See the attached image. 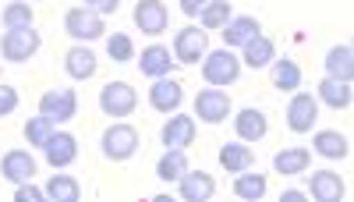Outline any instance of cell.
Masks as SVG:
<instances>
[{"mask_svg":"<svg viewBox=\"0 0 354 202\" xmlns=\"http://www.w3.org/2000/svg\"><path fill=\"white\" fill-rule=\"evenodd\" d=\"M202 75L209 85H230V82H238L241 75V57H234L230 46L223 50H205L202 57Z\"/></svg>","mask_w":354,"mask_h":202,"instance_id":"obj_1","label":"cell"},{"mask_svg":"<svg viewBox=\"0 0 354 202\" xmlns=\"http://www.w3.org/2000/svg\"><path fill=\"white\" fill-rule=\"evenodd\" d=\"M39 46H43V36L32 25L28 28H8L4 39H0V53H4V61H11V64H21L28 57H36Z\"/></svg>","mask_w":354,"mask_h":202,"instance_id":"obj_2","label":"cell"},{"mask_svg":"<svg viewBox=\"0 0 354 202\" xmlns=\"http://www.w3.org/2000/svg\"><path fill=\"white\" fill-rule=\"evenodd\" d=\"M100 107L106 118H128V113L138 107V93L128 82H106L100 89Z\"/></svg>","mask_w":354,"mask_h":202,"instance_id":"obj_3","label":"cell"},{"mask_svg":"<svg viewBox=\"0 0 354 202\" xmlns=\"http://www.w3.org/2000/svg\"><path fill=\"white\" fill-rule=\"evenodd\" d=\"M64 28H68V36L78 39V43H93L106 33V25H103V15L96 11H88V8H71L64 15Z\"/></svg>","mask_w":354,"mask_h":202,"instance_id":"obj_4","label":"cell"},{"mask_svg":"<svg viewBox=\"0 0 354 202\" xmlns=\"http://www.w3.org/2000/svg\"><path fill=\"white\" fill-rule=\"evenodd\" d=\"M138 149V131L131 125H113L103 131V156L121 163V160H131Z\"/></svg>","mask_w":354,"mask_h":202,"instance_id":"obj_5","label":"cell"},{"mask_svg":"<svg viewBox=\"0 0 354 202\" xmlns=\"http://www.w3.org/2000/svg\"><path fill=\"white\" fill-rule=\"evenodd\" d=\"M39 113H43L46 121H53V125L71 121L75 113H78V96H75V89H50V93H43Z\"/></svg>","mask_w":354,"mask_h":202,"instance_id":"obj_6","label":"cell"},{"mask_svg":"<svg viewBox=\"0 0 354 202\" xmlns=\"http://www.w3.org/2000/svg\"><path fill=\"white\" fill-rule=\"evenodd\" d=\"M205 50H209V36L202 28H181L174 36V61L177 64H198Z\"/></svg>","mask_w":354,"mask_h":202,"instance_id":"obj_7","label":"cell"},{"mask_svg":"<svg viewBox=\"0 0 354 202\" xmlns=\"http://www.w3.org/2000/svg\"><path fill=\"white\" fill-rule=\"evenodd\" d=\"M195 113L205 125H220V121L230 118V96L223 89H202L195 96Z\"/></svg>","mask_w":354,"mask_h":202,"instance_id":"obj_8","label":"cell"},{"mask_svg":"<svg viewBox=\"0 0 354 202\" xmlns=\"http://www.w3.org/2000/svg\"><path fill=\"white\" fill-rule=\"evenodd\" d=\"M315 118H319V100L312 93H294V100L287 103V125H290V131H298V135L312 131Z\"/></svg>","mask_w":354,"mask_h":202,"instance_id":"obj_9","label":"cell"},{"mask_svg":"<svg viewBox=\"0 0 354 202\" xmlns=\"http://www.w3.org/2000/svg\"><path fill=\"white\" fill-rule=\"evenodd\" d=\"M167 21H170V15H167L163 0H138V4H135V25L142 28L145 36L167 33Z\"/></svg>","mask_w":354,"mask_h":202,"instance_id":"obj_10","label":"cell"},{"mask_svg":"<svg viewBox=\"0 0 354 202\" xmlns=\"http://www.w3.org/2000/svg\"><path fill=\"white\" fill-rule=\"evenodd\" d=\"M43 153H46V163H50L53 170H57V167H71V163L78 160V138H75L71 131H53V135L46 138Z\"/></svg>","mask_w":354,"mask_h":202,"instance_id":"obj_11","label":"cell"},{"mask_svg":"<svg viewBox=\"0 0 354 202\" xmlns=\"http://www.w3.org/2000/svg\"><path fill=\"white\" fill-rule=\"evenodd\" d=\"M185 100V89H181V82L163 75V78H153V89H149V103L160 110V113H174L177 107H181Z\"/></svg>","mask_w":354,"mask_h":202,"instance_id":"obj_12","label":"cell"},{"mask_svg":"<svg viewBox=\"0 0 354 202\" xmlns=\"http://www.w3.org/2000/svg\"><path fill=\"white\" fill-rule=\"evenodd\" d=\"M177 185H181V199L185 202H205V199H213V192H216L213 174H205V170H185V174L177 178Z\"/></svg>","mask_w":354,"mask_h":202,"instance_id":"obj_13","label":"cell"},{"mask_svg":"<svg viewBox=\"0 0 354 202\" xmlns=\"http://www.w3.org/2000/svg\"><path fill=\"white\" fill-rule=\"evenodd\" d=\"M160 138H163L167 149H185V146H192V138H195V118L174 110V118L163 125V135H160Z\"/></svg>","mask_w":354,"mask_h":202,"instance_id":"obj_14","label":"cell"},{"mask_svg":"<svg viewBox=\"0 0 354 202\" xmlns=\"http://www.w3.org/2000/svg\"><path fill=\"white\" fill-rule=\"evenodd\" d=\"M0 178H8L11 185L32 181V178H36V160L28 156L25 149H11L4 160H0Z\"/></svg>","mask_w":354,"mask_h":202,"instance_id":"obj_15","label":"cell"},{"mask_svg":"<svg viewBox=\"0 0 354 202\" xmlns=\"http://www.w3.org/2000/svg\"><path fill=\"white\" fill-rule=\"evenodd\" d=\"M234 128H238L241 142H259V138H266V131H270V121H266L262 110L245 107V110H238V118H234Z\"/></svg>","mask_w":354,"mask_h":202,"instance_id":"obj_16","label":"cell"},{"mask_svg":"<svg viewBox=\"0 0 354 202\" xmlns=\"http://www.w3.org/2000/svg\"><path fill=\"white\" fill-rule=\"evenodd\" d=\"M174 64H177L174 53H170L167 46H160V43L145 46V50H142V61H138V68H142L145 78H163V75H170Z\"/></svg>","mask_w":354,"mask_h":202,"instance_id":"obj_17","label":"cell"},{"mask_svg":"<svg viewBox=\"0 0 354 202\" xmlns=\"http://www.w3.org/2000/svg\"><path fill=\"white\" fill-rule=\"evenodd\" d=\"M241 50H245L241 64H248V68H270V64L277 61V46H273V39H270V36H262V33H255Z\"/></svg>","mask_w":354,"mask_h":202,"instance_id":"obj_18","label":"cell"},{"mask_svg":"<svg viewBox=\"0 0 354 202\" xmlns=\"http://www.w3.org/2000/svg\"><path fill=\"white\" fill-rule=\"evenodd\" d=\"M64 68H68V75H71V78L85 82V78H93V75H96L100 61H96V53H93V50L78 43V46H71V50L64 53Z\"/></svg>","mask_w":354,"mask_h":202,"instance_id":"obj_19","label":"cell"},{"mask_svg":"<svg viewBox=\"0 0 354 202\" xmlns=\"http://www.w3.org/2000/svg\"><path fill=\"white\" fill-rule=\"evenodd\" d=\"M308 188L319 202H340L344 199V181H340V174H333V170H315Z\"/></svg>","mask_w":354,"mask_h":202,"instance_id":"obj_20","label":"cell"},{"mask_svg":"<svg viewBox=\"0 0 354 202\" xmlns=\"http://www.w3.org/2000/svg\"><path fill=\"white\" fill-rule=\"evenodd\" d=\"M255 33H262V25L252 18V15H241V18H230L223 25V46H245Z\"/></svg>","mask_w":354,"mask_h":202,"instance_id":"obj_21","label":"cell"},{"mask_svg":"<svg viewBox=\"0 0 354 202\" xmlns=\"http://www.w3.org/2000/svg\"><path fill=\"white\" fill-rule=\"evenodd\" d=\"M326 78H337V82H351L354 78V50L347 43L333 46L326 53Z\"/></svg>","mask_w":354,"mask_h":202,"instance_id":"obj_22","label":"cell"},{"mask_svg":"<svg viewBox=\"0 0 354 202\" xmlns=\"http://www.w3.org/2000/svg\"><path fill=\"white\" fill-rule=\"evenodd\" d=\"M255 163L252 149L245 146V142H227V146L220 149V167L227 170V174H241V170H248Z\"/></svg>","mask_w":354,"mask_h":202,"instance_id":"obj_23","label":"cell"},{"mask_svg":"<svg viewBox=\"0 0 354 202\" xmlns=\"http://www.w3.org/2000/svg\"><path fill=\"white\" fill-rule=\"evenodd\" d=\"M315 100H322V103L333 107V110H347V107H351V82L322 78V82H319V96H315Z\"/></svg>","mask_w":354,"mask_h":202,"instance_id":"obj_24","label":"cell"},{"mask_svg":"<svg viewBox=\"0 0 354 202\" xmlns=\"http://www.w3.org/2000/svg\"><path fill=\"white\" fill-rule=\"evenodd\" d=\"M308 163H312V153L308 149H280L277 156H273V167H277V174H305L308 170Z\"/></svg>","mask_w":354,"mask_h":202,"instance_id":"obj_25","label":"cell"},{"mask_svg":"<svg viewBox=\"0 0 354 202\" xmlns=\"http://www.w3.org/2000/svg\"><path fill=\"white\" fill-rule=\"evenodd\" d=\"M312 146H315V153H319V156H326V160H344V156L351 153L347 138H344L340 131H315Z\"/></svg>","mask_w":354,"mask_h":202,"instance_id":"obj_26","label":"cell"},{"mask_svg":"<svg viewBox=\"0 0 354 202\" xmlns=\"http://www.w3.org/2000/svg\"><path fill=\"white\" fill-rule=\"evenodd\" d=\"M43 192H46V199H53V202H78V199H82V185H78L71 174H53Z\"/></svg>","mask_w":354,"mask_h":202,"instance_id":"obj_27","label":"cell"},{"mask_svg":"<svg viewBox=\"0 0 354 202\" xmlns=\"http://www.w3.org/2000/svg\"><path fill=\"white\" fill-rule=\"evenodd\" d=\"M188 170V156H185V149H167L163 156H160V163H156V178L160 181H177Z\"/></svg>","mask_w":354,"mask_h":202,"instance_id":"obj_28","label":"cell"},{"mask_svg":"<svg viewBox=\"0 0 354 202\" xmlns=\"http://www.w3.org/2000/svg\"><path fill=\"white\" fill-rule=\"evenodd\" d=\"M270 68H273V85H277V89L294 93L301 85V68L294 64V61H287V57H283V61H273Z\"/></svg>","mask_w":354,"mask_h":202,"instance_id":"obj_29","label":"cell"},{"mask_svg":"<svg viewBox=\"0 0 354 202\" xmlns=\"http://www.w3.org/2000/svg\"><path fill=\"white\" fill-rule=\"evenodd\" d=\"M266 188H270V185H266V174H245V170H241L238 181H234V195L245 199V202H259L266 195Z\"/></svg>","mask_w":354,"mask_h":202,"instance_id":"obj_30","label":"cell"},{"mask_svg":"<svg viewBox=\"0 0 354 202\" xmlns=\"http://www.w3.org/2000/svg\"><path fill=\"white\" fill-rule=\"evenodd\" d=\"M0 18H4V25L8 28H28L36 21V15H32V4H25V0H11V4L0 11Z\"/></svg>","mask_w":354,"mask_h":202,"instance_id":"obj_31","label":"cell"},{"mask_svg":"<svg viewBox=\"0 0 354 202\" xmlns=\"http://www.w3.org/2000/svg\"><path fill=\"white\" fill-rule=\"evenodd\" d=\"M198 21H202V28H223L230 21V4L227 0H209V4L198 11Z\"/></svg>","mask_w":354,"mask_h":202,"instance_id":"obj_32","label":"cell"},{"mask_svg":"<svg viewBox=\"0 0 354 202\" xmlns=\"http://www.w3.org/2000/svg\"><path fill=\"white\" fill-rule=\"evenodd\" d=\"M106 53H110V61H117V64L131 61V57H135V43H131V36L113 33V36L106 39Z\"/></svg>","mask_w":354,"mask_h":202,"instance_id":"obj_33","label":"cell"},{"mask_svg":"<svg viewBox=\"0 0 354 202\" xmlns=\"http://www.w3.org/2000/svg\"><path fill=\"white\" fill-rule=\"evenodd\" d=\"M50 135H53V121H46L43 113H39V118H32V121L25 125V138H28V146H39V149H43Z\"/></svg>","mask_w":354,"mask_h":202,"instance_id":"obj_34","label":"cell"},{"mask_svg":"<svg viewBox=\"0 0 354 202\" xmlns=\"http://www.w3.org/2000/svg\"><path fill=\"white\" fill-rule=\"evenodd\" d=\"M15 110H18V89L15 85H0V118H8Z\"/></svg>","mask_w":354,"mask_h":202,"instance_id":"obj_35","label":"cell"},{"mask_svg":"<svg viewBox=\"0 0 354 202\" xmlns=\"http://www.w3.org/2000/svg\"><path fill=\"white\" fill-rule=\"evenodd\" d=\"M15 199H18V202H43V199H46V192H43V188H36L32 181H21V185H18V192H15Z\"/></svg>","mask_w":354,"mask_h":202,"instance_id":"obj_36","label":"cell"},{"mask_svg":"<svg viewBox=\"0 0 354 202\" xmlns=\"http://www.w3.org/2000/svg\"><path fill=\"white\" fill-rule=\"evenodd\" d=\"M117 4H121V0H85V8L96 11V15H113Z\"/></svg>","mask_w":354,"mask_h":202,"instance_id":"obj_37","label":"cell"},{"mask_svg":"<svg viewBox=\"0 0 354 202\" xmlns=\"http://www.w3.org/2000/svg\"><path fill=\"white\" fill-rule=\"evenodd\" d=\"M209 4V0H181V11L188 15V18H198V11Z\"/></svg>","mask_w":354,"mask_h":202,"instance_id":"obj_38","label":"cell"},{"mask_svg":"<svg viewBox=\"0 0 354 202\" xmlns=\"http://www.w3.org/2000/svg\"><path fill=\"white\" fill-rule=\"evenodd\" d=\"M301 199H305V192H294V188L280 195V202H301Z\"/></svg>","mask_w":354,"mask_h":202,"instance_id":"obj_39","label":"cell"}]
</instances>
